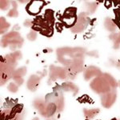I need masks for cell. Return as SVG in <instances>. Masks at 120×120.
<instances>
[{"label":"cell","instance_id":"cell-1","mask_svg":"<svg viewBox=\"0 0 120 120\" xmlns=\"http://www.w3.org/2000/svg\"><path fill=\"white\" fill-rule=\"evenodd\" d=\"M55 22H50L43 15H38L34 18L31 22L32 30L39 33L40 34L46 36L47 38H51L54 34V26Z\"/></svg>","mask_w":120,"mask_h":120},{"label":"cell","instance_id":"cell-2","mask_svg":"<svg viewBox=\"0 0 120 120\" xmlns=\"http://www.w3.org/2000/svg\"><path fill=\"white\" fill-rule=\"evenodd\" d=\"M23 107L22 104L15 103L11 107L2 110L1 120H21Z\"/></svg>","mask_w":120,"mask_h":120},{"label":"cell","instance_id":"cell-3","mask_svg":"<svg viewBox=\"0 0 120 120\" xmlns=\"http://www.w3.org/2000/svg\"><path fill=\"white\" fill-rule=\"evenodd\" d=\"M77 8L75 7H70L66 8L63 11L60 21L67 28H71L77 22Z\"/></svg>","mask_w":120,"mask_h":120},{"label":"cell","instance_id":"cell-4","mask_svg":"<svg viewBox=\"0 0 120 120\" xmlns=\"http://www.w3.org/2000/svg\"><path fill=\"white\" fill-rule=\"evenodd\" d=\"M46 4L44 1H31L26 6V11L30 15H39L43 7Z\"/></svg>","mask_w":120,"mask_h":120},{"label":"cell","instance_id":"cell-5","mask_svg":"<svg viewBox=\"0 0 120 120\" xmlns=\"http://www.w3.org/2000/svg\"><path fill=\"white\" fill-rule=\"evenodd\" d=\"M115 8H114V15H115V19H114V22L116 24L118 28L120 30V1L114 2Z\"/></svg>","mask_w":120,"mask_h":120}]
</instances>
